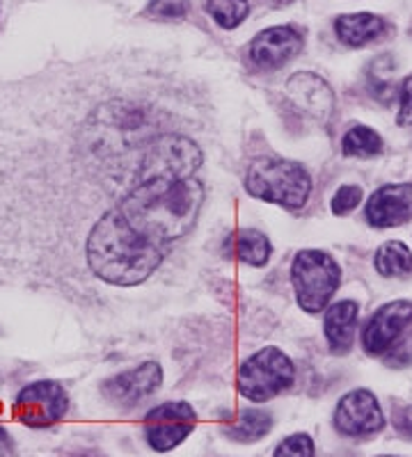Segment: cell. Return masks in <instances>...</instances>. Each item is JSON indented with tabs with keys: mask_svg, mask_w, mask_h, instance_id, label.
<instances>
[{
	"mask_svg": "<svg viewBox=\"0 0 412 457\" xmlns=\"http://www.w3.org/2000/svg\"><path fill=\"white\" fill-rule=\"evenodd\" d=\"M332 428L349 439H366L385 428L381 403L369 389H353L341 395L334 405Z\"/></svg>",
	"mask_w": 412,
	"mask_h": 457,
	"instance_id": "ba28073f",
	"label": "cell"
},
{
	"mask_svg": "<svg viewBox=\"0 0 412 457\" xmlns=\"http://www.w3.org/2000/svg\"><path fill=\"white\" fill-rule=\"evenodd\" d=\"M412 364V332L403 334L391 350L387 353V366L391 369H406V366Z\"/></svg>",
	"mask_w": 412,
	"mask_h": 457,
	"instance_id": "cb8c5ba5",
	"label": "cell"
},
{
	"mask_svg": "<svg viewBox=\"0 0 412 457\" xmlns=\"http://www.w3.org/2000/svg\"><path fill=\"white\" fill-rule=\"evenodd\" d=\"M190 0H149L147 14L156 19H181L189 14Z\"/></svg>",
	"mask_w": 412,
	"mask_h": 457,
	"instance_id": "603a6c76",
	"label": "cell"
},
{
	"mask_svg": "<svg viewBox=\"0 0 412 457\" xmlns=\"http://www.w3.org/2000/svg\"><path fill=\"white\" fill-rule=\"evenodd\" d=\"M381 457H394V455H381Z\"/></svg>",
	"mask_w": 412,
	"mask_h": 457,
	"instance_id": "83f0119b",
	"label": "cell"
},
{
	"mask_svg": "<svg viewBox=\"0 0 412 457\" xmlns=\"http://www.w3.org/2000/svg\"><path fill=\"white\" fill-rule=\"evenodd\" d=\"M163 385V369L158 361H142L129 370L113 375L101 382V395L115 410L130 411L156 395Z\"/></svg>",
	"mask_w": 412,
	"mask_h": 457,
	"instance_id": "52a82bcc",
	"label": "cell"
},
{
	"mask_svg": "<svg viewBox=\"0 0 412 457\" xmlns=\"http://www.w3.org/2000/svg\"><path fill=\"white\" fill-rule=\"evenodd\" d=\"M360 304L353 300L330 302L324 316V334L334 357H346L353 350Z\"/></svg>",
	"mask_w": 412,
	"mask_h": 457,
	"instance_id": "4fadbf2b",
	"label": "cell"
},
{
	"mask_svg": "<svg viewBox=\"0 0 412 457\" xmlns=\"http://www.w3.org/2000/svg\"><path fill=\"white\" fill-rule=\"evenodd\" d=\"M390 26L383 16L360 12V14H341L334 19V35L344 46L362 48L378 42L387 35Z\"/></svg>",
	"mask_w": 412,
	"mask_h": 457,
	"instance_id": "9a60e30c",
	"label": "cell"
},
{
	"mask_svg": "<svg viewBox=\"0 0 412 457\" xmlns=\"http://www.w3.org/2000/svg\"><path fill=\"white\" fill-rule=\"evenodd\" d=\"M224 256L250 268H264L273 256V243L259 228H234L224 238Z\"/></svg>",
	"mask_w": 412,
	"mask_h": 457,
	"instance_id": "5bb4252c",
	"label": "cell"
},
{
	"mask_svg": "<svg viewBox=\"0 0 412 457\" xmlns=\"http://www.w3.org/2000/svg\"><path fill=\"white\" fill-rule=\"evenodd\" d=\"M385 145L378 130L369 129V126H353V129L341 137V151L349 158H374L381 156Z\"/></svg>",
	"mask_w": 412,
	"mask_h": 457,
	"instance_id": "ac0fdd59",
	"label": "cell"
},
{
	"mask_svg": "<svg viewBox=\"0 0 412 457\" xmlns=\"http://www.w3.org/2000/svg\"><path fill=\"white\" fill-rule=\"evenodd\" d=\"M365 218L374 228H391L410 222L412 183H387L378 187L366 202Z\"/></svg>",
	"mask_w": 412,
	"mask_h": 457,
	"instance_id": "8fae6325",
	"label": "cell"
},
{
	"mask_svg": "<svg viewBox=\"0 0 412 457\" xmlns=\"http://www.w3.org/2000/svg\"><path fill=\"white\" fill-rule=\"evenodd\" d=\"M369 92L374 94L381 104H391V101H394V94H397V85H394L391 76L387 79L385 73L381 71V60H376L374 67L369 69Z\"/></svg>",
	"mask_w": 412,
	"mask_h": 457,
	"instance_id": "44dd1931",
	"label": "cell"
},
{
	"mask_svg": "<svg viewBox=\"0 0 412 457\" xmlns=\"http://www.w3.org/2000/svg\"><path fill=\"white\" fill-rule=\"evenodd\" d=\"M14 439L12 435L7 432L5 426H0V457H14Z\"/></svg>",
	"mask_w": 412,
	"mask_h": 457,
	"instance_id": "4316f807",
	"label": "cell"
},
{
	"mask_svg": "<svg viewBox=\"0 0 412 457\" xmlns=\"http://www.w3.org/2000/svg\"><path fill=\"white\" fill-rule=\"evenodd\" d=\"M360 202H362L360 186H341L340 190L334 193L330 208H332L334 215H349L353 213L355 208L360 206Z\"/></svg>",
	"mask_w": 412,
	"mask_h": 457,
	"instance_id": "7402d4cb",
	"label": "cell"
},
{
	"mask_svg": "<svg viewBox=\"0 0 412 457\" xmlns=\"http://www.w3.org/2000/svg\"><path fill=\"white\" fill-rule=\"evenodd\" d=\"M198 414L183 400H167L152 407L142 419L147 446L154 453H172L195 432Z\"/></svg>",
	"mask_w": 412,
	"mask_h": 457,
	"instance_id": "8992f818",
	"label": "cell"
},
{
	"mask_svg": "<svg viewBox=\"0 0 412 457\" xmlns=\"http://www.w3.org/2000/svg\"><path fill=\"white\" fill-rule=\"evenodd\" d=\"M209 197L204 174H165L133 187L105 211L80 245L95 284L130 291L149 284L198 227Z\"/></svg>",
	"mask_w": 412,
	"mask_h": 457,
	"instance_id": "6da1fadb",
	"label": "cell"
},
{
	"mask_svg": "<svg viewBox=\"0 0 412 457\" xmlns=\"http://www.w3.org/2000/svg\"><path fill=\"white\" fill-rule=\"evenodd\" d=\"M296 382V364L280 348H261L239 366L236 391L250 403H268L287 394Z\"/></svg>",
	"mask_w": 412,
	"mask_h": 457,
	"instance_id": "3957f363",
	"label": "cell"
},
{
	"mask_svg": "<svg viewBox=\"0 0 412 457\" xmlns=\"http://www.w3.org/2000/svg\"><path fill=\"white\" fill-rule=\"evenodd\" d=\"M399 126L412 129V73L399 85Z\"/></svg>",
	"mask_w": 412,
	"mask_h": 457,
	"instance_id": "d4e9b609",
	"label": "cell"
},
{
	"mask_svg": "<svg viewBox=\"0 0 412 457\" xmlns=\"http://www.w3.org/2000/svg\"><path fill=\"white\" fill-rule=\"evenodd\" d=\"M305 37L293 26H273L261 30L250 42L248 60L259 71H277L287 67L303 51Z\"/></svg>",
	"mask_w": 412,
	"mask_h": 457,
	"instance_id": "30bf717a",
	"label": "cell"
},
{
	"mask_svg": "<svg viewBox=\"0 0 412 457\" xmlns=\"http://www.w3.org/2000/svg\"><path fill=\"white\" fill-rule=\"evenodd\" d=\"M374 268L385 279H397L412 272V252L401 240H387L374 254Z\"/></svg>",
	"mask_w": 412,
	"mask_h": 457,
	"instance_id": "e0dca14e",
	"label": "cell"
},
{
	"mask_svg": "<svg viewBox=\"0 0 412 457\" xmlns=\"http://www.w3.org/2000/svg\"><path fill=\"white\" fill-rule=\"evenodd\" d=\"M243 183L250 197L287 211H300L312 195V174L307 167L280 156H261L252 161Z\"/></svg>",
	"mask_w": 412,
	"mask_h": 457,
	"instance_id": "7a4b0ae2",
	"label": "cell"
},
{
	"mask_svg": "<svg viewBox=\"0 0 412 457\" xmlns=\"http://www.w3.org/2000/svg\"><path fill=\"white\" fill-rule=\"evenodd\" d=\"M273 426H275L273 411L261 410V407H246V410L234 411L223 423V435L236 444H255L271 435Z\"/></svg>",
	"mask_w": 412,
	"mask_h": 457,
	"instance_id": "2e32d148",
	"label": "cell"
},
{
	"mask_svg": "<svg viewBox=\"0 0 412 457\" xmlns=\"http://www.w3.org/2000/svg\"><path fill=\"white\" fill-rule=\"evenodd\" d=\"M287 92L305 112H309L314 120L328 121L334 112V92L328 83L316 73H296L287 83Z\"/></svg>",
	"mask_w": 412,
	"mask_h": 457,
	"instance_id": "7c38bea8",
	"label": "cell"
},
{
	"mask_svg": "<svg viewBox=\"0 0 412 457\" xmlns=\"http://www.w3.org/2000/svg\"><path fill=\"white\" fill-rule=\"evenodd\" d=\"M291 284L305 313L325 312L341 284L340 263L324 250H300L293 256Z\"/></svg>",
	"mask_w": 412,
	"mask_h": 457,
	"instance_id": "277c9868",
	"label": "cell"
},
{
	"mask_svg": "<svg viewBox=\"0 0 412 457\" xmlns=\"http://www.w3.org/2000/svg\"><path fill=\"white\" fill-rule=\"evenodd\" d=\"M14 416L32 430L58 426L69 411V394L55 379H37L23 386L14 398Z\"/></svg>",
	"mask_w": 412,
	"mask_h": 457,
	"instance_id": "5b68a950",
	"label": "cell"
},
{
	"mask_svg": "<svg viewBox=\"0 0 412 457\" xmlns=\"http://www.w3.org/2000/svg\"><path fill=\"white\" fill-rule=\"evenodd\" d=\"M391 426L403 439L412 442V405H397L391 411Z\"/></svg>",
	"mask_w": 412,
	"mask_h": 457,
	"instance_id": "484cf974",
	"label": "cell"
},
{
	"mask_svg": "<svg viewBox=\"0 0 412 457\" xmlns=\"http://www.w3.org/2000/svg\"><path fill=\"white\" fill-rule=\"evenodd\" d=\"M412 325V302L394 300L371 313L362 329V348L369 357H381L408 332Z\"/></svg>",
	"mask_w": 412,
	"mask_h": 457,
	"instance_id": "9c48e42d",
	"label": "cell"
},
{
	"mask_svg": "<svg viewBox=\"0 0 412 457\" xmlns=\"http://www.w3.org/2000/svg\"><path fill=\"white\" fill-rule=\"evenodd\" d=\"M204 12L223 30H234L248 19L250 5H248V0H204Z\"/></svg>",
	"mask_w": 412,
	"mask_h": 457,
	"instance_id": "d6986e66",
	"label": "cell"
},
{
	"mask_svg": "<svg viewBox=\"0 0 412 457\" xmlns=\"http://www.w3.org/2000/svg\"><path fill=\"white\" fill-rule=\"evenodd\" d=\"M273 457H316V444L307 432H293L277 444Z\"/></svg>",
	"mask_w": 412,
	"mask_h": 457,
	"instance_id": "ffe728a7",
	"label": "cell"
}]
</instances>
